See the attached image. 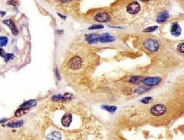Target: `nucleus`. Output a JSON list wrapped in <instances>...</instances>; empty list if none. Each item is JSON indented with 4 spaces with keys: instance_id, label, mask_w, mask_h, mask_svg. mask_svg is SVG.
Here are the masks:
<instances>
[{
    "instance_id": "nucleus-5",
    "label": "nucleus",
    "mask_w": 184,
    "mask_h": 140,
    "mask_svg": "<svg viewBox=\"0 0 184 140\" xmlns=\"http://www.w3.org/2000/svg\"><path fill=\"white\" fill-rule=\"evenodd\" d=\"M82 65V59L79 56H75L70 60L68 62V66L72 69H78Z\"/></svg>"
},
{
    "instance_id": "nucleus-2",
    "label": "nucleus",
    "mask_w": 184,
    "mask_h": 140,
    "mask_svg": "<svg viewBox=\"0 0 184 140\" xmlns=\"http://www.w3.org/2000/svg\"><path fill=\"white\" fill-rule=\"evenodd\" d=\"M143 46L147 50L152 52L158 51L159 48L158 43L153 39H148L146 40L143 43Z\"/></svg>"
},
{
    "instance_id": "nucleus-16",
    "label": "nucleus",
    "mask_w": 184,
    "mask_h": 140,
    "mask_svg": "<svg viewBox=\"0 0 184 140\" xmlns=\"http://www.w3.org/2000/svg\"><path fill=\"white\" fill-rule=\"evenodd\" d=\"M143 77H140V76H132L130 77L129 81V82H132L133 83H138L139 82H141L142 80H143Z\"/></svg>"
},
{
    "instance_id": "nucleus-22",
    "label": "nucleus",
    "mask_w": 184,
    "mask_h": 140,
    "mask_svg": "<svg viewBox=\"0 0 184 140\" xmlns=\"http://www.w3.org/2000/svg\"><path fill=\"white\" fill-rule=\"evenodd\" d=\"M153 100V98L151 97H147L140 100V102L144 104H148Z\"/></svg>"
},
{
    "instance_id": "nucleus-9",
    "label": "nucleus",
    "mask_w": 184,
    "mask_h": 140,
    "mask_svg": "<svg viewBox=\"0 0 184 140\" xmlns=\"http://www.w3.org/2000/svg\"><path fill=\"white\" fill-rule=\"evenodd\" d=\"M72 121V116L70 113H66L61 119V123L63 126L69 127Z\"/></svg>"
},
{
    "instance_id": "nucleus-13",
    "label": "nucleus",
    "mask_w": 184,
    "mask_h": 140,
    "mask_svg": "<svg viewBox=\"0 0 184 140\" xmlns=\"http://www.w3.org/2000/svg\"><path fill=\"white\" fill-rule=\"evenodd\" d=\"M62 134L59 131H52L46 137L47 140H61Z\"/></svg>"
},
{
    "instance_id": "nucleus-23",
    "label": "nucleus",
    "mask_w": 184,
    "mask_h": 140,
    "mask_svg": "<svg viewBox=\"0 0 184 140\" xmlns=\"http://www.w3.org/2000/svg\"><path fill=\"white\" fill-rule=\"evenodd\" d=\"M14 55L12 54H10V53H7L6 54L5 56H4V60L6 62H9L11 59H12L14 58Z\"/></svg>"
},
{
    "instance_id": "nucleus-20",
    "label": "nucleus",
    "mask_w": 184,
    "mask_h": 140,
    "mask_svg": "<svg viewBox=\"0 0 184 140\" xmlns=\"http://www.w3.org/2000/svg\"><path fill=\"white\" fill-rule=\"evenodd\" d=\"M158 28V26H157V25H155V26H150L149 28H145L142 32H145V33H150V32H152L153 31H156Z\"/></svg>"
},
{
    "instance_id": "nucleus-14",
    "label": "nucleus",
    "mask_w": 184,
    "mask_h": 140,
    "mask_svg": "<svg viewBox=\"0 0 184 140\" xmlns=\"http://www.w3.org/2000/svg\"><path fill=\"white\" fill-rule=\"evenodd\" d=\"M37 103V101L35 100V99H32V100H30L28 101L25 102L24 103H23L20 106V108H25V109H29V108L36 106Z\"/></svg>"
},
{
    "instance_id": "nucleus-4",
    "label": "nucleus",
    "mask_w": 184,
    "mask_h": 140,
    "mask_svg": "<svg viewBox=\"0 0 184 140\" xmlns=\"http://www.w3.org/2000/svg\"><path fill=\"white\" fill-rule=\"evenodd\" d=\"M140 10V5L137 2H133L129 4L127 7V11L129 14L136 15L137 14Z\"/></svg>"
},
{
    "instance_id": "nucleus-25",
    "label": "nucleus",
    "mask_w": 184,
    "mask_h": 140,
    "mask_svg": "<svg viewBox=\"0 0 184 140\" xmlns=\"http://www.w3.org/2000/svg\"><path fill=\"white\" fill-rule=\"evenodd\" d=\"M177 51L181 53H184V43H181L180 44L177 45Z\"/></svg>"
},
{
    "instance_id": "nucleus-17",
    "label": "nucleus",
    "mask_w": 184,
    "mask_h": 140,
    "mask_svg": "<svg viewBox=\"0 0 184 140\" xmlns=\"http://www.w3.org/2000/svg\"><path fill=\"white\" fill-rule=\"evenodd\" d=\"M101 108L109 112H114L116 110H117V107L115 106H107V105H103L101 106Z\"/></svg>"
},
{
    "instance_id": "nucleus-18",
    "label": "nucleus",
    "mask_w": 184,
    "mask_h": 140,
    "mask_svg": "<svg viewBox=\"0 0 184 140\" xmlns=\"http://www.w3.org/2000/svg\"><path fill=\"white\" fill-rule=\"evenodd\" d=\"M28 109H25V108H20V109L17 110V111L15 112V116H21L23 114H25L27 113V111Z\"/></svg>"
},
{
    "instance_id": "nucleus-26",
    "label": "nucleus",
    "mask_w": 184,
    "mask_h": 140,
    "mask_svg": "<svg viewBox=\"0 0 184 140\" xmlns=\"http://www.w3.org/2000/svg\"><path fill=\"white\" fill-rule=\"evenodd\" d=\"M104 28L103 25H97L94 24L92 26H91L90 28H89V30H98V29H101Z\"/></svg>"
},
{
    "instance_id": "nucleus-12",
    "label": "nucleus",
    "mask_w": 184,
    "mask_h": 140,
    "mask_svg": "<svg viewBox=\"0 0 184 140\" xmlns=\"http://www.w3.org/2000/svg\"><path fill=\"white\" fill-rule=\"evenodd\" d=\"M115 40V37L111 36L109 33H104L102 35L100 36L99 41L101 43H111L114 41Z\"/></svg>"
},
{
    "instance_id": "nucleus-30",
    "label": "nucleus",
    "mask_w": 184,
    "mask_h": 140,
    "mask_svg": "<svg viewBox=\"0 0 184 140\" xmlns=\"http://www.w3.org/2000/svg\"><path fill=\"white\" fill-rule=\"evenodd\" d=\"M7 121V120L5 119H3V120H0V123H4V122H5V121Z\"/></svg>"
},
{
    "instance_id": "nucleus-19",
    "label": "nucleus",
    "mask_w": 184,
    "mask_h": 140,
    "mask_svg": "<svg viewBox=\"0 0 184 140\" xmlns=\"http://www.w3.org/2000/svg\"><path fill=\"white\" fill-rule=\"evenodd\" d=\"M52 100L55 101H64L65 99L64 96L61 95H56L53 96Z\"/></svg>"
},
{
    "instance_id": "nucleus-10",
    "label": "nucleus",
    "mask_w": 184,
    "mask_h": 140,
    "mask_svg": "<svg viewBox=\"0 0 184 140\" xmlns=\"http://www.w3.org/2000/svg\"><path fill=\"white\" fill-rule=\"evenodd\" d=\"M171 34L175 36H179L181 33V28L180 25L177 23H174L171 24L170 28Z\"/></svg>"
},
{
    "instance_id": "nucleus-11",
    "label": "nucleus",
    "mask_w": 184,
    "mask_h": 140,
    "mask_svg": "<svg viewBox=\"0 0 184 140\" xmlns=\"http://www.w3.org/2000/svg\"><path fill=\"white\" fill-rule=\"evenodd\" d=\"M169 15L166 11H164L160 13L158 16L157 17L156 21L158 23H163L169 19Z\"/></svg>"
},
{
    "instance_id": "nucleus-27",
    "label": "nucleus",
    "mask_w": 184,
    "mask_h": 140,
    "mask_svg": "<svg viewBox=\"0 0 184 140\" xmlns=\"http://www.w3.org/2000/svg\"><path fill=\"white\" fill-rule=\"evenodd\" d=\"M7 4L9 5H13V6L15 7L17 5V1H7Z\"/></svg>"
},
{
    "instance_id": "nucleus-8",
    "label": "nucleus",
    "mask_w": 184,
    "mask_h": 140,
    "mask_svg": "<svg viewBox=\"0 0 184 140\" xmlns=\"http://www.w3.org/2000/svg\"><path fill=\"white\" fill-rule=\"evenodd\" d=\"M3 22L4 24L7 25V26L9 28L13 34L14 35H17L18 34L19 31L17 30V28L15 24H14V22L11 20H10V19L6 20L3 21Z\"/></svg>"
},
{
    "instance_id": "nucleus-28",
    "label": "nucleus",
    "mask_w": 184,
    "mask_h": 140,
    "mask_svg": "<svg viewBox=\"0 0 184 140\" xmlns=\"http://www.w3.org/2000/svg\"><path fill=\"white\" fill-rule=\"evenodd\" d=\"M72 95L71 94L68 93L65 94V95L63 96H64V97L65 100H70V99H71V97H72Z\"/></svg>"
},
{
    "instance_id": "nucleus-3",
    "label": "nucleus",
    "mask_w": 184,
    "mask_h": 140,
    "mask_svg": "<svg viewBox=\"0 0 184 140\" xmlns=\"http://www.w3.org/2000/svg\"><path fill=\"white\" fill-rule=\"evenodd\" d=\"M161 81V78L159 77H149L143 79V82L147 86H155L158 85Z\"/></svg>"
},
{
    "instance_id": "nucleus-21",
    "label": "nucleus",
    "mask_w": 184,
    "mask_h": 140,
    "mask_svg": "<svg viewBox=\"0 0 184 140\" xmlns=\"http://www.w3.org/2000/svg\"><path fill=\"white\" fill-rule=\"evenodd\" d=\"M8 42V38L7 37L1 36L0 37V46H5Z\"/></svg>"
},
{
    "instance_id": "nucleus-15",
    "label": "nucleus",
    "mask_w": 184,
    "mask_h": 140,
    "mask_svg": "<svg viewBox=\"0 0 184 140\" xmlns=\"http://www.w3.org/2000/svg\"><path fill=\"white\" fill-rule=\"evenodd\" d=\"M23 121L22 120L17 121L15 122H10L7 124V126L10 128H19L23 125Z\"/></svg>"
},
{
    "instance_id": "nucleus-1",
    "label": "nucleus",
    "mask_w": 184,
    "mask_h": 140,
    "mask_svg": "<svg viewBox=\"0 0 184 140\" xmlns=\"http://www.w3.org/2000/svg\"><path fill=\"white\" fill-rule=\"evenodd\" d=\"M167 111L166 106L162 104H157L153 106L150 109V113L155 116H160Z\"/></svg>"
},
{
    "instance_id": "nucleus-24",
    "label": "nucleus",
    "mask_w": 184,
    "mask_h": 140,
    "mask_svg": "<svg viewBox=\"0 0 184 140\" xmlns=\"http://www.w3.org/2000/svg\"><path fill=\"white\" fill-rule=\"evenodd\" d=\"M148 91V88H145V87H139V88H138L136 89L135 91L136 93H142L146 92V91Z\"/></svg>"
},
{
    "instance_id": "nucleus-29",
    "label": "nucleus",
    "mask_w": 184,
    "mask_h": 140,
    "mask_svg": "<svg viewBox=\"0 0 184 140\" xmlns=\"http://www.w3.org/2000/svg\"><path fill=\"white\" fill-rule=\"evenodd\" d=\"M5 52L4 51L3 49L0 47V56L3 57H4V56H5Z\"/></svg>"
},
{
    "instance_id": "nucleus-6",
    "label": "nucleus",
    "mask_w": 184,
    "mask_h": 140,
    "mask_svg": "<svg viewBox=\"0 0 184 140\" xmlns=\"http://www.w3.org/2000/svg\"><path fill=\"white\" fill-rule=\"evenodd\" d=\"M94 20L98 22L104 23L109 21L110 20V17L106 13H100L95 15Z\"/></svg>"
},
{
    "instance_id": "nucleus-7",
    "label": "nucleus",
    "mask_w": 184,
    "mask_h": 140,
    "mask_svg": "<svg viewBox=\"0 0 184 140\" xmlns=\"http://www.w3.org/2000/svg\"><path fill=\"white\" fill-rule=\"evenodd\" d=\"M100 35L97 34H90L86 35V41L90 44H94L97 43L99 41Z\"/></svg>"
}]
</instances>
